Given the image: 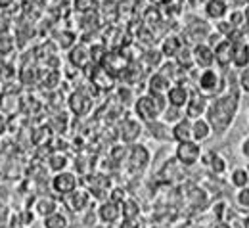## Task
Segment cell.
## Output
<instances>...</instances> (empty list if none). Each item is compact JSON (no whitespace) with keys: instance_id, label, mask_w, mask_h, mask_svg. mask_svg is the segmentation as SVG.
Here are the masks:
<instances>
[{"instance_id":"obj_15","label":"cell","mask_w":249,"mask_h":228,"mask_svg":"<svg viewBox=\"0 0 249 228\" xmlns=\"http://www.w3.org/2000/svg\"><path fill=\"white\" fill-rule=\"evenodd\" d=\"M190 92H192V90H188V87H184V85H173V87L169 88L167 96H165L167 98V104H169L171 107L182 109V107H186Z\"/></svg>"},{"instance_id":"obj_39","label":"cell","mask_w":249,"mask_h":228,"mask_svg":"<svg viewBox=\"0 0 249 228\" xmlns=\"http://www.w3.org/2000/svg\"><path fill=\"white\" fill-rule=\"evenodd\" d=\"M240 87L246 92H249V65L246 69H242V73H240Z\"/></svg>"},{"instance_id":"obj_19","label":"cell","mask_w":249,"mask_h":228,"mask_svg":"<svg viewBox=\"0 0 249 228\" xmlns=\"http://www.w3.org/2000/svg\"><path fill=\"white\" fill-rule=\"evenodd\" d=\"M203 12L207 16V19H213V21H220L226 18L228 14V4L224 0H207L205 6H203Z\"/></svg>"},{"instance_id":"obj_7","label":"cell","mask_w":249,"mask_h":228,"mask_svg":"<svg viewBox=\"0 0 249 228\" xmlns=\"http://www.w3.org/2000/svg\"><path fill=\"white\" fill-rule=\"evenodd\" d=\"M52 190L60 195H67L71 194L73 190L79 188V176L71 171H62V173H56L52 176V182H50Z\"/></svg>"},{"instance_id":"obj_10","label":"cell","mask_w":249,"mask_h":228,"mask_svg":"<svg viewBox=\"0 0 249 228\" xmlns=\"http://www.w3.org/2000/svg\"><path fill=\"white\" fill-rule=\"evenodd\" d=\"M192 58H194V65L201 67V69H211L213 64H215V52L205 42L192 46Z\"/></svg>"},{"instance_id":"obj_46","label":"cell","mask_w":249,"mask_h":228,"mask_svg":"<svg viewBox=\"0 0 249 228\" xmlns=\"http://www.w3.org/2000/svg\"><path fill=\"white\" fill-rule=\"evenodd\" d=\"M244 227L249 228V217H248V219H246V221H244Z\"/></svg>"},{"instance_id":"obj_13","label":"cell","mask_w":249,"mask_h":228,"mask_svg":"<svg viewBox=\"0 0 249 228\" xmlns=\"http://www.w3.org/2000/svg\"><path fill=\"white\" fill-rule=\"evenodd\" d=\"M90 79H92V85L96 90L107 92V90H111V88L115 87V77H113L111 73H107L102 65L94 64V73L90 75Z\"/></svg>"},{"instance_id":"obj_5","label":"cell","mask_w":249,"mask_h":228,"mask_svg":"<svg viewBox=\"0 0 249 228\" xmlns=\"http://www.w3.org/2000/svg\"><path fill=\"white\" fill-rule=\"evenodd\" d=\"M150 159H152V154L144 144H130L126 152V161L132 173H142L150 165Z\"/></svg>"},{"instance_id":"obj_23","label":"cell","mask_w":249,"mask_h":228,"mask_svg":"<svg viewBox=\"0 0 249 228\" xmlns=\"http://www.w3.org/2000/svg\"><path fill=\"white\" fill-rule=\"evenodd\" d=\"M232 64L238 69H246L249 65V44L246 40H234V54Z\"/></svg>"},{"instance_id":"obj_31","label":"cell","mask_w":249,"mask_h":228,"mask_svg":"<svg viewBox=\"0 0 249 228\" xmlns=\"http://www.w3.org/2000/svg\"><path fill=\"white\" fill-rule=\"evenodd\" d=\"M175 62L180 65L184 71H190L192 67H196V65H194V58H192V48H186V46H184V48L178 52V56L175 58Z\"/></svg>"},{"instance_id":"obj_25","label":"cell","mask_w":249,"mask_h":228,"mask_svg":"<svg viewBox=\"0 0 249 228\" xmlns=\"http://www.w3.org/2000/svg\"><path fill=\"white\" fill-rule=\"evenodd\" d=\"M140 65L144 69H159L161 64H163V54L159 50H154V48H148L142 56H140Z\"/></svg>"},{"instance_id":"obj_38","label":"cell","mask_w":249,"mask_h":228,"mask_svg":"<svg viewBox=\"0 0 249 228\" xmlns=\"http://www.w3.org/2000/svg\"><path fill=\"white\" fill-rule=\"evenodd\" d=\"M111 158L115 159V161H121L126 158V148H124L123 144H117L113 150H111Z\"/></svg>"},{"instance_id":"obj_28","label":"cell","mask_w":249,"mask_h":228,"mask_svg":"<svg viewBox=\"0 0 249 228\" xmlns=\"http://www.w3.org/2000/svg\"><path fill=\"white\" fill-rule=\"evenodd\" d=\"M67 165H69V158L63 154V152H54L50 158H48V169L56 173H62V171H67Z\"/></svg>"},{"instance_id":"obj_29","label":"cell","mask_w":249,"mask_h":228,"mask_svg":"<svg viewBox=\"0 0 249 228\" xmlns=\"http://www.w3.org/2000/svg\"><path fill=\"white\" fill-rule=\"evenodd\" d=\"M121 217L123 221H130V219H138L140 217V207L134 199L126 197L123 203H121Z\"/></svg>"},{"instance_id":"obj_27","label":"cell","mask_w":249,"mask_h":228,"mask_svg":"<svg viewBox=\"0 0 249 228\" xmlns=\"http://www.w3.org/2000/svg\"><path fill=\"white\" fill-rule=\"evenodd\" d=\"M201 159L207 163V167H209L215 175H222V173L226 171V161H224V158L215 154V152H211V154H207V156H201Z\"/></svg>"},{"instance_id":"obj_35","label":"cell","mask_w":249,"mask_h":228,"mask_svg":"<svg viewBox=\"0 0 249 228\" xmlns=\"http://www.w3.org/2000/svg\"><path fill=\"white\" fill-rule=\"evenodd\" d=\"M94 6H96V0H75V8H77V12H83V14L90 12Z\"/></svg>"},{"instance_id":"obj_40","label":"cell","mask_w":249,"mask_h":228,"mask_svg":"<svg viewBox=\"0 0 249 228\" xmlns=\"http://www.w3.org/2000/svg\"><path fill=\"white\" fill-rule=\"evenodd\" d=\"M121 228H144V225H142V221H140V217H138V219L123 221V223H121Z\"/></svg>"},{"instance_id":"obj_12","label":"cell","mask_w":249,"mask_h":228,"mask_svg":"<svg viewBox=\"0 0 249 228\" xmlns=\"http://www.w3.org/2000/svg\"><path fill=\"white\" fill-rule=\"evenodd\" d=\"M98 219H100V223H104V225H113V223H117V221L121 219V205L115 203V201H111V199L100 203V207H98Z\"/></svg>"},{"instance_id":"obj_42","label":"cell","mask_w":249,"mask_h":228,"mask_svg":"<svg viewBox=\"0 0 249 228\" xmlns=\"http://www.w3.org/2000/svg\"><path fill=\"white\" fill-rule=\"evenodd\" d=\"M242 154H244V158L249 159V138H246V140L242 142Z\"/></svg>"},{"instance_id":"obj_43","label":"cell","mask_w":249,"mask_h":228,"mask_svg":"<svg viewBox=\"0 0 249 228\" xmlns=\"http://www.w3.org/2000/svg\"><path fill=\"white\" fill-rule=\"evenodd\" d=\"M213 228H232L226 221H217L215 225H213Z\"/></svg>"},{"instance_id":"obj_2","label":"cell","mask_w":249,"mask_h":228,"mask_svg":"<svg viewBox=\"0 0 249 228\" xmlns=\"http://www.w3.org/2000/svg\"><path fill=\"white\" fill-rule=\"evenodd\" d=\"M165 109H167V98L165 96L142 94L134 102V115H136V119H140L144 123L157 121Z\"/></svg>"},{"instance_id":"obj_33","label":"cell","mask_w":249,"mask_h":228,"mask_svg":"<svg viewBox=\"0 0 249 228\" xmlns=\"http://www.w3.org/2000/svg\"><path fill=\"white\" fill-rule=\"evenodd\" d=\"M77 44V36L73 31H62L60 38H58V46L63 48V50H71L73 46Z\"/></svg>"},{"instance_id":"obj_30","label":"cell","mask_w":249,"mask_h":228,"mask_svg":"<svg viewBox=\"0 0 249 228\" xmlns=\"http://www.w3.org/2000/svg\"><path fill=\"white\" fill-rule=\"evenodd\" d=\"M148 125V130L156 136L157 140H171V129L163 123V121H152V123H146Z\"/></svg>"},{"instance_id":"obj_9","label":"cell","mask_w":249,"mask_h":228,"mask_svg":"<svg viewBox=\"0 0 249 228\" xmlns=\"http://www.w3.org/2000/svg\"><path fill=\"white\" fill-rule=\"evenodd\" d=\"M197 87H199V92L201 94H215L220 88V75H218L217 69H203L197 77Z\"/></svg>"},{"instance_id":"obj_14","label":"cell","mask_w":249,"mask_h":228,"mask_svg":"<svg viewBox=\"0 0 249 228\" xmlns=\"http://www.w3.org/2000/svg\"><path fill=\"white\" fill-rule=\"evenodd\" d=\"M171 87H173V83H171L165 75H161L159 71L152 73V75L148 77V94H154V96H167V92H169Z\"/></svg>"},{"instance_id":"obj_6","label":"cell","mask_w":249,"mask_h":228,"mask_svg":"<svg viewBox=\"0 0 249 228\" xmlns=\"http://www.w3.org/2000/svg\"><path fill=\"white\" fill-rule=\"evenodd\" d=\"M209 107V100L205 94L197 92V90H192L190 92V98H188V104L184 107V117L190 119V121H196V119H201L205 115Z\"/></svg>"},{"instance_id":"obj_11","label":"cell","mask_w":249,"mask_h":228,"mask_svg":"<svg viewBox=\"0 0 249 228\" xmlns=\"http://www.w3.org/2000/svg\"><path fill=\"white\" fill-rule=\"evenodd\" d=\"M63 203H65V207H67L69 211L81 213V211H85V209L90 205V194L77 188V190H73L71 194L63 195Z\"/></svg>"},{"instance_id":"obj_45","label":"cell","mask_w":249,"mask_h":228,"mask_svg":"<svg viewBox=\"0 0 249 228\" xmlns=\"http://www.w3.org/2000/svg\"><path fill=\"white\" fill-rule=\"evenodd\" d=\"M90 228H111V225H104V223H102V225H94V227H90Z\"/></svg>"},{"instance_id":"obj_1","label":"cell","mask_w":249,"mask_h":228,"mask_svg":"<svg viewBox=\"0 0 249 228\" xmlns=\"http://www.w3.org/2000/svg\"><path fill=\"white\" fill-rule=\"evenodd\" d=\"M238 104H240V96L238 92H230L224 96H218L215 102L209 104L205 115H207V123L211 125V130L222 134L230 129L236 113H238Z\"/></svg>"},{"instance_id":"obj_3","label":"cell","mask_w":249,"mask_h":228,"mask_svg":"<svg viewBox=\"0 0 249 228\" xmlns=\"http://www.w3.org/2000/svg\"><path fill=\"white\" fill-rule=\"evenodd\" d=\"M203 150L201 144L194 142V140H186V142H178L177 150H175V158L182 167H194L197 161H201Z\"/></svg>"},{"instance_id":"obj_36","label":"cell","mask_w":249,"mask_h":228,"mask_svg":"<svg viewBox=\"0 0 249 228\" xmlns=\"http://www.w3.org/2000/svg\"><path fill=\"white\" fill-rule=\"evenodd\" d=\"M236 199H238V205H240V207L249 209V186L242 188V190L238 192V195H236Z\"/></svg>"},{"instance_id":"obj_18","label":"cell","mask_w":249,"mask_h":228,"mask_svg":"<svg viewBox=\"0 0 249 228\" xmlns=\"http://www.w3.org/2000/svg\"><path fill=\"white\" fill-rule=\"evenodd\" d=\"M171 140H175L177 144L192 140V121L186 119V117H182L177 123H173V127H171Z\"/></svg>"},{"instance_id":"obj_26","label":"cell","mask_w":249,"mask_h":228,"mask_svg":"<svg viewBox=\"0 0 249 228\" xmlns=\"http://www.w3.org/2000/svg\"><path fill=\"white\" fill-rule=\"evenodd\" d=\"M42 228H69V219L65 217V213L56 211L42 219Z\"/></svg>"},{"instance_id":"obj_8","label":"cell","mask_w":249,"mask_h":228,"mask_svg":"<svg viewBox=\"0 0 249 228\" xmlns=\"http://www.w3.org/2000/svg\"><path fill=\"white\" fill-rule=\"evenodd\" d=\"M67 105H69V109H71L73 115L83 117V115H89V113L92 111L94 102L87 92H83V90H75V92L69 96V100H67Z\"/></svg>"},{"instance_id":"obj_21","label":"cell","mask_w":249,"mask_h":228,"mask_svg":"<svg viewBox=\"0 0 249 228\" xmlns=\"http://www.w3.org/2000/svg\"><path fill=\"white\" fill-rule=\"evenodd\" d=\"M142 75H144V67L140 65V62H128V65L121 71L119 77L126 87H132L142 81Z\"/></svg>"},{"instance_id":"obj_4","label":"cell","mask_w":249,"mask_h":228,"mask_svg":"<svg viewBox=\"0 0 249 228\" xmlns=\"http://www.w3.org/2000/svg\"><path fill=\"white\" fill-rule=\"evenodd\" d=\"M142 121L140 119H136V117H130V115H126L123 117L121 121H119V127H117V136H119V140L123 142V144H136V140L140 138V134H142Z\"/></svg>"},{"instance_id":"obj_24","label":"cell","mask_w":249,"mask_h":228,"mask_svg":"<svg viewBox=\"0 0 249 228\" xmlns=\"http://www.w3.org/2000/svg\"><path fill=\"white\" fill-rule=\"evenodd\" d=\"M211 125L207 123V119H196V121H192V140L194 142H197V144H201V142H205L209 136H211Z\"/></svg>"},{"instance_id":"obj_20","label":"cell","mask_w":249,"mask_h":228,"mask_svg":"<svg viewBox=\"0 0 249 228\" xmlns=\"http://www.w3.org/2000/svg\"><path fill=\"white\" fill-rule=\"evenodd\" d=\"M69 62L73 65H77L79 69H85L90 62V48L85 46V44H75L71 50H69Z\"/></svg>"},{"instance_id":"obj_22","label":"cell","mask_w":249,"mask_h":228,"mask_svg":"<svg viewBox=\"0 0 249 228\" xmlns=\"http://www.w3.org/2000/svg\"><path fill=\"white\" fill-rule=\"evenodd\" d=\"M58 205H60V203H58L56 197H52V195H42V197L36 199L33 211H35V215H38V217L44 219V217L56 213V211H58Z\"/></svg>"},{"instance_id":"obj_34","label":"cell","mask_w":249,"mask_h":228,"mask_svg":"<svg viewBox=\"0 0 249 228\" xmlns=\"http://www.w3.org/2000/svg\"><path fill=\"white\" fill-rule=\"evenodd\" d=\"M186 0H165V6L169 8V14L173 16H178L182 12V6H184Z\"/></svg>"},{"instance_id":"obj_44","label":"cell","mask_w":249,"mask_h":228,"mask_svg":"<svg viewBox=\"0 0 249 228\" xmlns=\"http://www.w3.org/2000/svg\"><path fill=\"white\" fill-rule=\"evenodd\" d=\"M14 4V0H0V8L4 10V8H10Z\"/></svg>"},{"instance_id":"obj_37","label":"cell","mask_w":249,"mask_h":228,"mask_svg":"<svg viewBox=\"0 0 249 228\" xmlns=\"http://www.w3.org/2000/svg\"><path fill=\"white\" fill-rule=\"evenodd\" d=\"M109 199L121 205L124 199H126V194H124L123 188H113V190H111V194H109Z\"/></svg>"},{"instance_id":"obj_32","label":"cell","mask_w":249,"mask_h":228,"mask_svg":"<svg viewBox=\"0 0 249 228\" xmlns=\"http://www.w3.org/2000/svg\"><path fill=\"white\" fill-rule=\"evenodd\" d=\"M230 180H232V184L236 186V188H246L249 184V173L246 169H234L232 171V176H230Z\"/></svg>"},{"instance_id":"obj_41","label":"cell","mask_w":249,"mask_h":228,"mask_svg":"<svg viewBox=\"0 0 249 228\" xmlns=\"http://www.w3.org/2000/svg\"><path fill=\"white\" fill-rule=\"evenodd\" d=\"M6 127H8V117H6V111L0 107V134L6 132Z\"/></svg>"},{"instance_id":"obj_17","label":"cell","mask_w":249,"mask_h":228,"mask_svg":"<svg viewBox=\"0 0 249 228\" xmlns=\"http://www.w3.org/2000/svg\"><path fill=\"white\" fill-rule=\"evenodd\" d=\"M215 52V62L218 65L232 64V54H234V40L232 38H222L217 46L213 48Z\"/></svg>"},{"instance_id":"obj_16","label":"cell","mask_w":249,"mask_h":228,"mask_svg":"<svg viewBox=\"0 0 249 228\" xmlns=\"http://www.w3.org/2000/svg\"><path fill=\"white\" fill-rule=\"evenodd\" d=\"M182 48H184V42H182V38H180L178 35H167V36L161 40V48H159V52L163 54V58L175 60Z\"/></svg>"}]
</instances>
